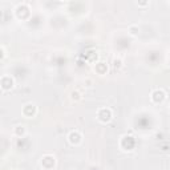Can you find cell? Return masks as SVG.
<instances>
[{"label": "cell", "instance_id": "1", "mask_svg": "<svg viewBox=\"0 0 170 170\" xmlns=\"http://www.w3.org/2000/svg\"><path fill=\"white\" fill-rule=\"evenodd\" d=\"M165 97H166V94H165V92L164 90H161V89H158V90H154V92L152 93V100L154 101V103H162V101L165 100Z\"/></svg>", "mask_w": 170, "mask_h": 170}, {"label": "cell", "instance_id": "2", "mask_svg": "<svg viewBox=\"0 0 170 170\" xmlns=\"http://www.w3.org/2000/svg\"><path fill=\"white\" fill-rule=\"evenodd\" d=\"M69 142L73 144V145L80 144V142H81V134L78 133V132H72V133L69 134Z\"/></svg>", "mask_w": 170, "mask_h": 170}, {"label": "cell", "instance_id": "3", "mask_svg": "<svg viewBox=\"0 0 170 170\" xmlns=\"http://www.w3.org/2000/svg\"><path fill=\"white\" fill-rule=\"evenodd\" d=\"M72 97L73 98H78V93L77 92H72Z\"/></svg>", "mask_w": 170, "mask_h": 170}]
</instances>
